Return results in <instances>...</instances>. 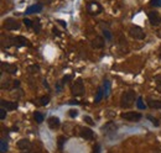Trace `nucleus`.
<instances>
[{"label":"nucleus","mask_w":161,"mask_h":153,"mask_svg":"<svg viewBox=\"0 0 161 153\" xmlns=\"http://www.w3.org/2000/svg\"><path fill=\"white\" fill-rule=\"evenodd\" d=\"M135 98H136V94L134 90H128V91L123 93L122 99H120V106L124 109L130 108L135 103Z\"/></svg>","instance_id":"1"},{"label":"nucleus","mask_w":161,"mask_h":153,"mask_svg":"<svg viewBox=\"0 0 161 153\" xmlns=\"http://www.w3.org/2000/svg\"><path fill=\"white\" fill-rule=\"evenodd\" d=\"M71 91H72V94L76 95V96H81V95H83V93H84V85H83V80H82L81 78L76 79V82L72 84V86H71Z\"/></svg>","instance_id":"2"},{"label":"nucleus","mask_w":161,"mask_h":153,"mask_svg":"<svg viewBox=\"0 0 161 153\" xmlns=\"http://www.w3.org/2000/svg\"><path fill=\"white\" fill-rule=\"evenodd\" d=\"M122 119L123 120H127V121H130V122H138L143 119V115L140 113H135V111H128V113H124L122 114Z\"/></svg>","instance_id":"3"},{"label":"nucleus","mask_w":161,"mask_h":153,"mask_svg":"<svg viewBox=\"0 0 161 153\" xmlns=\"http://www.w3.org/2000/svg\"><path fill=\"white\" fill-rule=\"evenodd\" d=\"M129 33H130V36H131L133 38H135V40H144V38H145V32H144V30H143L141 27H139V26H130Z\"/></svg>","instance_id":"4"},{"label":"nucleus","mask_w":161,"mask_h":153,"mask_svg":"<svg viewBox=\"0 0 161 153\" xmlns=\"http://www.w3.org/2000/svg\"><path fill=\"white\" fill-rule=\"evenodd\" d=\"M4 27L9 31H14V30H19L20 29V24L14 20V19H6L5 24H4Z\"/></svg>","instance_id":"5"},{"label":"nucleus","mask_w":161,"mask_h":153,"mask_svg":"<svg viewBox=\"0 0 161 153\" xmlns=\"http://www.w3.org/2000/svg\"><path fill=\"white\" fill-rule=\"evenodd\" d=\"M149 21H150V24L152 25V26H157V25H160V22H161V17H160V15H159V13L157 11H151V13H149Z\"/></svg>","instance_id":"6"},{"label":"nucleus","mask_w":161,"mask_h":153,"mask_svg":"<svg viewBox=\"0 0 161 153\" xmlns=\"http://www.w3.org/2000/svg\"><path fill=\"white\" fill-rule=\"evenodd\" d=\"M102 131H103L105 135H111V133H113V132L117 131V125H115L114 122L109 121V122H107V124L102 127Z\"/></svg>","instance_id":"7"},{"label":"nucleus","mask_w":161,"mask_h":153,"mask_svg":"<svg viewBox=\"0 0 161 153\" xmlns=\"http://www.w3.org/2000/svg\"><path fill=\"white\" fill-rule=\"evenodd\" d=\"M47 124H48V127H50L51 130H56V128H58V126H60L61 122H60V119H58V117L51 116V117H48Z\"/></svg>","instance_id":"8"},{"label":"nucleus","mask_w":161,"mask_h":153,"mask_svg":"<svg viewBox=\"0 0 161 153\" xmlns=\"http://www.w3.org/2000/svg\"><path fill=\"white\" fill-rule=\"evenodd\" d=\"M2 68L5 71V72H8V73H10V74H16L18 73V67L15 66V64H10V63H2Z\"/></svg>","instance_id":"9"},{"label":"nucleus","mask_w":161,"mask_h":153,"mask_svg":"<svg viewBox=\"0 0 161 153\" xmlns=\"http://www.w3.org/2000/svg\"><path fill=\"white\" fill-rule=\"evenodd\" d=\"M79 135H81V137L82 138H84V140H92L93 137H94V132L91 130V128H82L81 130V132H79Z\"/></svg>","instance_id":"10"},{"label":"nucleus","mask_w":161,"mask_h":153,"mask_svg":"<svg viewBox=\"0 0 161 153\" xmlns=\"http://www.w3.org/2000/svg\"><path fill=\"white\" fill-rule=\"evenodd\" d=\"M0 104H2V108L6 109V110H15L18 108V103H13V101L2 100V101H0Z\"/></svg>","instance_id":"11"},{"label":"nucleus","mask_w":161,"mask_h":153,"mask_svg":"<svg viewBox=\"0 0 161 153\" xmlns=\"http://www.w3.org/2000/svg\"><path fill=\"white\" fill-rule=\"evenodd\" d=\"M42 10V5L41 4H35V5H31L26 9V15H31V14H37Z\"/></svg>","instance_id":"12"},{"label":"nucleus","mask_w":161,"mask_h":153,"mask_svg":"<svg viewBox=\"0 0 161 153\" xmlns=\"http://www.w3.org/2000/svg\"><path fill=\"white\" fill-rule=\"evenodd\" d=\"M13 43H14L16 47H22V46L27 44V41H26L25 37H22V36H18V37H14V38H13Z\"/></svg>","instance_id":"13"},{"label":"nucleus","mask_w":161,"mask_h":153,"mask_svg":"<svg viewBox=\"0 0 161 153\" xmlns=\"http://www.w3.org/2000/svg\"><path fill=\"white\" fill-rule=\"evenodd\" d=\"M92 47H94V48H103L104 47V40H103V37L97 36L92 41Z\"/></svg>","instance_id":"14"},{"label":"nucleus","mask_w":161,"mask_h":153,"mask_svg":"<svg viewBox=\"0 0 161 153\" xmlns=\"http://www.w3.org/2000/svg\"><path fill=\"white\" fill-rule=\"evenodd\" d=\"M30 146H31V143H30V141H29V140H26V138H22V140H20V141L18 142V148H19V149H21V151L29 149V148H30Z\"/></svg>","instance_id":"15"},{"label":"nucleus","mask_w":161,"mask_h":153,"mask_svg":"<svg viewBox=\"0 0 161 153\" xmlns=\"http://www.w3.org/2000/svg\"><path fill=\"white\" fill-rule=\"evenodd\" d=\"M88 10H89L91 14H98V13L102 11V6L97 3H91L89 6H88Z\"/></svg>","instance_id":"16"},{"label":"nucleus","mask_w":161,"mask_h":153,"mask_svg":"<svg viewBox=\"0 0 161 153\" xmlns=\"http://www.w3.org/2000/svg\"><path fill=\"white\" fill-rule=\"evenodd\" d=\"M147 105L151 109H161V101L154 100V99H147Z\"/></svg>","instance_id":"17"},{"label":"nucleus","mask_w":161,"mask_h":153,"mask_svg":"<svg viewBox=\"0 0 161 153\" xmlns=\"http://www.w3.org/2000/svg\"><path fill=\"white\" fill-rule=\"evenodd\" d=\"M103 96H104V90H103V88H98V90H97V95H95V99H94V103L98 104L99 101L103 99Z\"/></svg>","instance_id":"18"},{"label":"nucleus","mask_w":161,"mask_h":153,"mask_svg":"<svg viewBox=\"0 0 161 153\" xmlns=\"http://www.w3.org/2000/svg\"><path fill=\"white\" fill-rule=\"evenodd\" d=\"M8 151V142L5 138H2L0 140V152L2 153H5Z\"/></svg>","instance_id":"19"},{"label":"nucleus","mask_w":161,"mask_h":153,"mask_svg":"<svg viewBox=\"0 0 161 153\" xmlns=\"http://www.w3.org/2000/svg\"><path fill=\"white\" fill-rule=\"evenodd\" d=\"M109 88H111L109 80H104V86H103V90H104V96H108V95H109Z\"/></svg>","instance_id":"20"},{"label":"nucleus","mask_w":161,"mask_h":153,"mask_svg":"<svg viewBox=\"0 0 161 153\" xmlns=\"http://www.w3.org/2000/svg\"><path fill=\"white\" fill-rule=\"evenodd\" d=\"M34 117H35V120H36V122H37V124H41V122L43 121V119H45V117H43V115H42L41 113H38V111H36V113H35Z\"/></svg>","instance_id":"21"},{"label":"nucleus","mask_w":161,"mask_h":153,"mask_svg":"<svg viewBox=\"0 0 161 153\" xmlns=\"http://www.w3.org/2000/svg\"><path fill=\"white\" fill-rule=\"evenodd\" d=\"M48 103H50V96H48V95H46V96H42V98L40 99V105H42V106L47 105Z\"/></svg>","instance_id":"22"},{"label":"nucleus","mask_w":161,"mask_h":153,"mask_svg":"<svg viewBox=\"0 0 161 153\" xmlns=\"http://www.w3.org/2000/svg\"><path fill=\"white\" fill-rule=\"evenodd\" d=\"M103 35H104V37H105V40H108V41H112V38H113V36H112V33L109 32V30H103Z\"/></svg>","instance_id":"23"},{"label":"nucleus","mask_w":161,"mask_h":153,"mask_svg":"<svg viewBox=\"0 0 161 153\" xmlns=\"http://www.w3.org/2000/svg\"><path fill=\"white\" fill-rule=\"evenodd\" d=\"M136 106H138L139 109H141V110H144V109H145V104H144V101H143V99H141V98L136 99Z\"/></svg>","instance_id":"24"},{"label":"nucleus","mask_w":161,"mask_h":153,"mask_svg":"<svg viewBox=\"0 0 161 153\" xmlns=\"http://www.w3.org/2000/svg\"><path fill=\"white\" fill-rule=\"evenodd\" d=\"M27 69H29V72H30V73H37V72H38V69H40V67H38L37 64H32V66H30Z\"/></svg>","instance_id":"25"},{"label":"nucleus","mask_w":161,"mask_h":153,"mask_svg":"<svg viewBox=\"0 0 161 153\" xmlns=\"http://www.w3.org/2000/svg\"><path fill=\"white\" fill-rule=\"evenodd\" d=\"M83 120H84V122H87L88 125H91V126H93L94 125V121L92 120V117L91 116H84L83 117Z\"/></svg>","instance_id":"26"},{"label":"nucleus","mask_w":161,"mask_h":153,"mask_svg":"<svg viewBox=\"0 0 161 153\" xmlns=\"http://www.w3.org/2000/svg\"><path fill=\"white\" fill-rule=\"evenodd\" d=\"M150 4L155 8H159V6H161V0H151Z\"/></svg>","instance_id":"27"},{"label":"nucleus","mask_w":161,"mask_h":153,"mask_svg":"<svg viewBox=\"0 0 161 153\" xmlns=\"http://www.w3.org/2000/svg\"><path fill=\"white\" fill-rule=\"evenodd\" d=\"M5 117H6V111L4 108H2L0 109V120H4Z\"/></svg>","instance_id":"28"},{"label":"nucleus","mask_w":161,"mask_h":153,"mask_svg":"<svg viewBox=\"0 0 161 153\" xmlns=\"http://www.w3.org/2000/svg\"><path fill=\"white\" fill-rule=\"evenodd\" d=\"M24 24H25L27 27H32V26H34V22H32L31 20H29V19H24Z\"/></svg>","instance_id":"29"},{"label":"nucleus","mask_w":161,"mask_h":153,"mask_svg":"<svg viewBox=\"0 0 161 153\" xmlns=\"http://www.w3.org/2000/svg\"><path fill=\"white\" fill-rule=\"evenodd\" d=\"M68 115H70L71 117H76V116L78 115V111H77V110H70Z\"/></svg>","instance_id":"30"},{"label":"nucleus","mask_w":161,"mask_h":153,"mask_svg":"<svg viewBox=\"0 0 161 153\" xmlns=\"http://www.w3.org/2000/svg\"><path fill=\"white\" fill-rule=\"evenodd\" d=\"M147 119H149V120H150V121H151V122H152L155 126H159V121H157L156 119H154L152 116H147Z\"/></svg>","instance_id":"31"},{"label":"nucleus","mask_w":161,"mask_h":153,"mask_svg":"<svg viewBox=\"0 0 161 153\" xmlns=\"http://www.w3.org/2000/svg\"><path fill=\"white\" fill-rule=\"evenodd\" d=\"M65 137H60V140H58V147H60V149H62V147H63V142H65Z\"/></svg>","instance_id":"32"},{"label":"nucleus","mask_w":161,"mask_h":153,"mask_svg":"<svg viewBox=\"0 0 161 153\" xmlns=\"http://www.w3.org/2000/svg\"><path fill=\"white\" fill-rule=\"evenodd\" d=\"M70 79H71V75H66V77L63 78V80H62V83H68Z\"/></svg>","instance_id":"33"},{"label":"nucleus","mask_w":161,"mask_h":153,"mask_svg":"<svg viewBox=\"0 0 161 153\" xmlns=\"http://www.w3.org/2000/svg\"><path fill=\"white\" fill-rule=\"evenodd\" d=\"M94 153H100V147H99V144L94 146Z\"/></svg>","instance_id":"34"},{"label":"nucleus","mask_w":161,"mask_h":153,"mask_svg":"<svg viewBox=\"0 0 161 153\" xmlns=\"http://www.w3.org/2000/svg\"><path fill=\"white\" fill-rule=\"evenodd\" d=\"M156 89H157V91H160V93H161V82H159V83H157V88H156Z\"/></svg>","instance_id":"35"},{"label":"nucleus","mask_w":161,"mask_h":153,"mask_svg":"<svg viewBox=\"0 0 161 153\" xmlns=\"http://www.w3.org/2000/svg\"><path fill=\"white\" fill-rule=\"evenodd\" d=\"M62 90V85L61 84H57V91H61Z\"/></svg>","instance_id":"36"},{"label":"nucleus","mask_w":161,"mask_h":153,"mask_svg":"<svg viewBox=\"0 0 161 153\" xmlns=\"http://www.w3.org/2000/svg\"><path fill=\"white\" fill-rule=\"evenodd\" d=\"M58 24H61L63 27H66V22H63V21H61V20H58Z\"/></svg>","instance_id":"37"},{"label":"nucleus","mask_w":161,"mask_h":153,"mask_svg":"<svg viewBox=\"0 0 161 153\" xmlns=\"http://www.w3.org/2000/svg\"><path fill=\"white\" fill-rule=\"evenodd\" d=\"M42 2H43V3H46V4H50V3L52 2V0H42Z\"/></svg>","instance_id":"38"},{"label":"nucleus","mask_w":161,"mask_h":153,"mask_svg":"<svg viewBox=\"0 0 161 153\" xmlns=\"http://www.w3.org/2000/svg\"><path fill=\"white\" fill-rule=\"evenodd\" d=\"M37 153H41V152H37Z\"/></svg>","instance_id":"39"}]
</instances>
